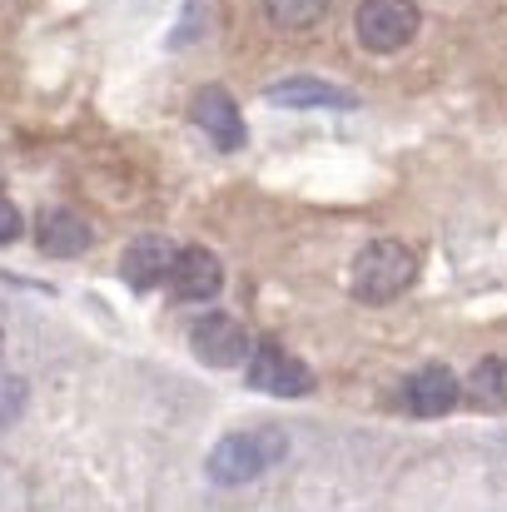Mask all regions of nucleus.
<instances>
[{"instance_id":"6","label":"nucleus","mask_w":507,"mask_h":512,"mask_svg":"<svg viewBox=\"0 0 507 512\" xmlns=\"http://www.w3.org/2000/svg\"><path fill=\"white\" fill-rule=\"evenodd\" d=\"M398 398H403V408L413 418H443V413H453L463 403V383H458V373L448 363H428V368L408 373Z\"/></svg>"},{"instance_id":"8","label":"nucleus","mask_w":507,"mask_h":512,"mask_svg":"<svg viewBox=\"0 0 507 512\" xmlns=\"http://www.w3.org/2000/svg\"><path fill=\"white\" fill-rule=\"evenodd\" d=\"M189 120L214 140V150H239V145H244V115H239V105L229 100V90H219V85L194 90Z\"/></svg>"},{"instance_id":"9","label":"nucleus","mask_w":507,"mask_h":512,"mask_svg":"<svg viewBox=\"0 0 507 512\" xmlns=\"http://www.w3.org/2000/svg\"><path fill=\"white\" fill-rule=\"evenodd\" d=\"M35 244H40V254H50V259H80V254L95 244V229H90L85 214L55 204V209H45V214L35 219Z\"/></svg>"},{"instance_id":"13","label":"nucleus","mask_w":507,"mask_h":512,"mask_svg":"<svg viewBox=\"0 0 507 512\" xmlns=\"http://www.w3.org/2000/svg\"><path fill=\"white\" fill-rule=\"evenodd\" d=\"M334 0H264V15L279 25V30H309L329 15Z\"/></svg>"},{"instance_id":"10","label":"nucleus","mask_w":507,"mask_h":512,"mask_svg":"<svg viewBox=\"0 0 507 512\" xmlns=\"http://www.w3.org/2000/svg\"><path fill=\"white\" fill-rule=\"evenodd\" d=\"M174 244H169L165 234H140V239H130V249L120 254V279L130 284V289H155V284H169V269H174Z\"/></svg>"},{"instance_id":"2","label":"nucleus","mask_w":507,"mask_h":512,"mask_svg":"<svg viewBox=\"0 0 507 512\" xmlns=\"http://www.w3.org/2000/svg\"><path fill=\"white\" fill-rule=\"evenodd\" d=\"M284 453H289L284 428H244V433L219 438V448L209 453V478L219 488H244L259 473H269Z\"/></svg>"},{"instance_id":"1","label":"nucleus","mask_w":507,"mask_h":512,"mask_svg":"<svg viewBox=\"0 0 507 512\" xmlns=\"http://www.w3.org/2000/svg\"><path fill=\"white\" fill-rule=\"evenodd\" d=\"M418 279V254L403 239H368L353 254L348 269V294L358 304H393L398 294H408Z\"/></svg>"},{"instance_id":"5","label":"nucleus","mask_w":507,"mask_h":512,"mask_svg":"<svg viewBox=\"0 0 507 512\" xmlns=\"http://www.w3.org/2000/svg\"><path fill=\"white\" fill-rule=\"evenodd\" d=\"M189 348H194L199 363H209V368H234V363L249 358V334H244V324H239L234 314L214 309V314H199V319L189 324Z\"/></svg>"},{"instance_id":"15","label":"nucleus","mask_w":507,"mask_h":512,"mask_svg":"<svg viewBox=\"0 0 507 512\" xmlns=\"http://www.w3.org/2000/svg\"><path fill=\"white\" fill-rule=\"evenodd\" d=\"M20 229H25V219H20V209L0 194V244H15L20 239Z\"/></svg>"},{"instance_id":"7","label":"nucleus","mask_w":507,"mask_h":512,"mask_svg":"<svg viewBox=\"0 0 507 512\" xmlns=\"http://www.w3.org/2000/svg\"><path fill=\"white\" fill-rule=\"evenodd\" d=\"M219 289H224V264H219V254H209V249H199V244H189V249L174 254L169 294H174L179 304H204V299H214Z\"/></svg>"},{"instance_id":"3","label":"nucleus","mask_w":507,"mask_h":512,"mask_svg":"<svg viewBox=\"0 0 507 512\" xmlns=\"http://www.w3.org/2000/svg\"><path fill=\"white\" fill-rule=\"evenodd\" d=\"M418 0H363L358 15H353V30H358V45L373 50V55H393L403 50L413 35H418Z\"/></svg>"},{"instance_id":"12","label":"nucleus","mask_w":507,"mask_h":512,"mask_svg":"<svg viewBox=\"0 0 507 512\" xmlns=\"http://www.w3.org/2000/svg\"><path fill=\"white\" fill-rule=\"evenodd\" d=\"M463 398H468L473 408H483V413L507 408V358H483V363L468 373Z\"/></svg>"},{"instance_id":"4","label":"nucleus","mask_w":507,"mask_h":512,"mask_svg":"<svg viewBox=\"0 0 507 512\" xmlns=\"http://www.w3.org/2000/svg\"><path fill=\"white\" fill-rule=\"evenodd\" d=\"M249 383L269 398H304L314 393V373L284 348V343H259L254 358H249Z\"/></svg>"},{"instance_id":"11","label":"nucleus","mask_w":507,"mask_h":512,"mask_svg":"<svg viewBox=\"0 0 507 512\" xmlns=\"http://www.w3.org/2000/svg\"><path fill=\"white\" fill-rule=\"evenodd\" d=\"M269 105H294V110L324 105V110H348L353 95L338 90V85H329V80H319V75H289V80H279V85L269 90Z\"/></svg>"},{"instance_id":"14","label":"nucleus","mask_w":507,"mask_h":512,"mask_svg":"<svg viewBox=\"0 0 507 512\" xmlns=\"http://www.w3.org/2000/svg\"><path fill=\"white\" fill-rule=\"evenodd\" d=\"M20 408H25V383L5 373V378H0V423H15Z\"/></svg>"}]
</instances>
